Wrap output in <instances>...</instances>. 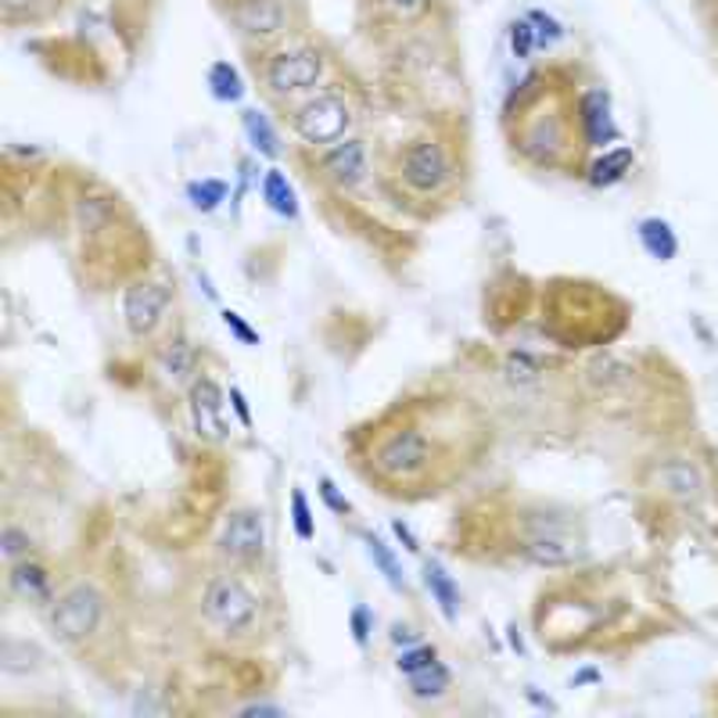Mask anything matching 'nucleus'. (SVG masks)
<instances>
[{
  "label": "nucleus",
  "instance_id": "a878e982",
  "mask_svg": "<svg viewBox=\"0 0 718 718\" xmlns=\"http://www.w3.org/2000/svg\"><path fill=\"white\" fill-rule=\"evenodd\" d=\"M48 14V0H0V19L4 26L40 22Z\"/></svg>",
  "mask_w": 718,
  "mask_h": 718
},
{
  "label": "nucleus",
  "instance_id": "7c9ffc66",
  "mask_svg": "<svg viewBox=\"0 0 718 718\" xmlns=\"http://www.w3.org/2000/svg\"><path fill=\"white\" fill-rule=\"evenodd\" d=\"M348 633H353L356 647L371 644V633H374V615H371V607L356 604L353 610H348Z\"/></svg>",
  "mask_w": 718,
  "mask_h": 718
},
{
  "label": "nucleus",
  "instance_id": "dca6fc26",
  "mask_svg": "<svg viewBox=\"0 0 718 718\" xmlns=\"http://www.w3.org/2000/svg\"><path fill=\"white\" fill-rule=\"evenodd\" d=\"M633 162H636V151L629 144H618V148H604V155H597L589 162V188H615V183H621L625 176L633 173Z\"/></svg>",
  "mask_w": 718,
  "mask_h": 718
},
{
  "label": "nucleus",
  "instance_id": "4c0bfd02",
  "mask_svg": "<svg viewBox=\"0 0 718 718\" xmlns=\"http://www.w3.org/2000/svg\"><path fill=\"white\" fill-rule=\"evenodd\" d=\"M241 718H249V715H284L281 705H266V700H252V705H241L237 708Z\"/></svg>",
  "mask_w": 718,
  "mask_h": 718
},
{
  "label": "nucleus",
  "instance_id": "cd10ccee",
  "mask_svg": "<svg viewBox=\"0 0 718 718\" xmlns=\"http://www.w3.org/2000/svg\"><path fill=\"white\" fill-rule=\"evenodd\" d=\"M507 40H510V54L517 61H528L532 54L539 51V37H536V26L528 19H514L510 29H507Z\"/></svg>",
  "mask_w": 718,
  "mask_h": 718
},
{
  "label": "nucleus",
  "instance_id": "c9c22d12",
  "mask_svg": "<svg viewBox=\"0 0 718 718\" xmlns=\"http://www.w3.org/2000/svg\"><path fill=\"white\" fill-rule=\"evenodd\" d=\"M392 536L403 543L406 554H421V539L414 536V528H409L406 522H400V517H395V522H392Z\"/></svg>",
  "mask_w": 718,
  "mask_h": 718
},
{
  "label": "nucleus",
  "instance_id": "9d476101",
  "mask_svg": "<svg viewBox=\"0 0 718 718\" xmlns=\"http://www.w3.org/2000/svg\"><path fill=\"white\" fill-rule=\"evenodd\" d=\"M226 392L216 385V377L209 374H198L191 395H188V409H191V424H194V435L205 438V442H226L231 438V427H226Z\"/></svg>",
  "mask_w": 718,
  "mask_h": 718
},
{
  "label": "nucleus",
  "instance_id": "c85d7f7f",
  "mask_svg": "<svg viewBox=\"0 0 718 718\" xmlns=\"http://www.w3.org/2000/svg\"><path fill=\"white\" fill-rule=\"evenodd\" d=\"M525 19H528L532 26H536V37H539V48H543V51L557 48V43H560L564 37H568V33H564V26L554 19V14H546V11H539V8L528 11Z\"/></svg>",
  "mask_w": 718,
  "mask_h": 718
},
{
  "label": "nucleus",
  "instance_id": "f8f14e48",
  "mask_svg": "<svg viewBox=\"0 0 718 718\" xmlns=\"http://www.w3.org/2000/svg\"><path fill=\"white\" fill-rule=\"evenodd\" d=\"M578 127H583L589 148H610L621 136L615 112H610V94L604 87H593L578 98Z\"/></svg>",
  "mask_w": 718,
  "mask_h": 718
},
{
  "label": "nucleus",
  "instance_id": "473e14b6",
  "mask_svg": "<svg viewBox=\"0 0 718 718\" xmlns=\"http://www.w3.org/2000/svg\"><path fill=\"white\" fill-rule=\"evenodd\" d=\"M377 8L392 14V19H417V14L427 8V0H377Z\"/></svg>",
  "mask_w": 718,
  "mask_h": 718
},
{
  "label": "nucleus",
  "instance_id": "6ab92c4d",
  "mask_svg": "<svg viewBox=\"0 0 718 718\" xmlns=\"http://www.w3.org/2000/svg\"><path fill=\"white\" fill-rule=\"evenodd\" d=\"M259 194H263V202L270 212H277L281 220H299V194L292 188V180H287L277 165H270L259 180Z\"/></svg>",
  "mask_w": 718,
  "mask_h": 718
},
{
  "label": "nucleus",
  "instance_id": "2eb2a0df",
  "mask_svg": "<svg viewBox=\"0 0 718 718\" xmlns=\"http://www.w3.org/2000/svg\"><path fill=\"white\" fill-rule=\"evenodd\" d=\"M159 374L176 388H191L198 377V348L188 338H170L159 348Z\"/></svg>",
  "mask_w": 718,
  "mask_h": 718
},
{
  "label": "nucleus",
  "instance_id": "4468645a",
  "mask_svg": "<svg viewBox=\"0 0 718 718\" xmlns=\"http://www.w3.org/2000/svg\"><path fill=\"white\" fill-rule=\"evenodd\" d=\"M517 549H522L525 560L539 564V568H568V564L583 557V549H578L575 539L560 536V532H546V528L536 532V536H525Z\"/></svg>",
  "mask_w": 718,
  "mask_h": 718
},
{
  "label": "nucleus",
  "instance_id": "2f4dec72",
  "mask_svg": "<svg viewBox=\"0 0 718 718\" xmlns=\"http://www.w3.org/2000/svg\"><path fill=\"white\" fill-rule=\"evenodd\" d=\"M223 327L234 334V338L241 342V345H249V348H255L259 345V331L244 320L237 310H223Z\"/></svg>",
  "mask_w": 718,
  "mask_h": 718
},
{
  "label": "nucleus",
  "instance_id": "c756f323",
  "mask_svg": "<svg viewBox=\"0 0 718 718\" xmlns=\"http://www.w3.org/2000/svg\"><path fill=\"white\" fill-rule=\"evenodd\" d=\"M292 525H295V536L302 543H313L316 539V522H313L310 499H305L302 488H295V493H292Z\"/></svg>",
  "mask_w": 718,
  "mask_h": 718
},
{
  "label": "nucleus",
  "instance_id": "58836bf2",
  "mask_svg": "<svg viewBox=\"0 0 718 718\" xmlns=\"http://www.w3.org/2000/svg\"><path fill=\"white\" fill-rule=\"evenodd\" d=\"M528 700H532V705H539V708H546V711H557V705H554V700H546V697H539L536 690H532V686H528Z\"/></svg>",
  "mask_w": 718,
  "mask_h": 718
},
{
  "label": "nucleus",
  "instance_id": "bb28decb",
  "mask_svg": "<svg viewBox=\"0 0 718 718\" xmlns=\"http://www.w3.org/2000/svg\"><path fill=\"white\" fill-rule=\"evenodd\" d=\"M0 554H4L8 564L33 557V536H29L26 528H19V525L8 522L4 528H0Z\"/></svg>",
  "mask_w": 718,
  "mask_h": 718
},
{
  "label": "nucleus",
  "instance_id": "7ed1b4c3",
  "mask_svg": "<svg viewBox=\"0 0 718 718\" xmlns=\"http://www.w3.org/2000/svg\"><path fill=\"white\" fill-rule=\"evenodd\" d=\"M263 600L244 583L241 568L216 572L202 589V621L223 639H244L259 629Z\"/></svg>",
  "mask_w": 718,
  "mask_h": 718
},
{
  "label": "nucleus",
  "instance_id": "1a4fd4ad",
  "mask_svg": "<svg viewBox=\"0 0 718 718\" xmlns=\"http://www.w3.org/2000/svg\"><path fill=\"white\" fill-rule=\"evenodd\" d=\"M170 305H173V292L162 281H151V277L133 281L122 292V327H127L133 342L155 338L159 327L165 324Z\"/></svg>",
  "mask_w": 718,
  "mask_h": 718
},
{
  "label": "nucleus",
  "instance_id": "9b49d317",
  "mask_svg": "<svg viewBox=\"0 0 718 718\" xmlns=\"http://www.w3.org/2000/svg\"><path fill=\"white\" fill-rule=\"evenodd\" d=\"M320 170L338 191H356L371 176V148L363 136H345V141L320 151Z\"/></svg>",
  "mask_w": 718,
  "mask_h": 718
},
{
  "label": "nucleus",
  "instance_id": "0eeeda50",
  "mask_svg": "<svg viewBox=\"0 0 718 718\" xmlns=\"http://www.w3.org/2000/svg\"><path fill=\"white\" fill-rule=\"evenodd\" d=\"M395 173H400V180L417 198H438V194H446L453 183V159L438 136L421 133L400 148Z\"/></svg>",
  "mask_w": 718,
  "mask_h": 718
},
{
  "label": "nucleus",
  "instance_id": "5701e85b",
  "mask_svg": "<svg viewBox=\"0 0 718 718\" xmlns=\"http://www.w3.org/2000/svg\"><path fill=\"white\" fill-rule=\"evenodd\" d=\"M183 194H188V202H191L194 212L209 216V212H216L226 202L231 188H226V180H220V176H202V180H191L188 188H183Z\"/></svg>",
  "mask_w": 718,
  "mask_h": 718
},
{
  "label": "nucleus",
  "instance_id": "aec40b11",
  "mask_svg": "<svg viewBox=\"0 0 718 718\" xmlns=\"http://www.w3.org/2000/svg\"><path fill=\"white\" fill-rule=\"evenodd\" d=\"M636 237H639V244H644V252L650 259H658V263H671V259L679 255V237H676V231H671V223L661 216L639 220Z\"/></svg>",
  "mask_w": 718,
  "mask_h": 718
},
{
  "label": "nucleus",
  "instance_id": "e433bc0d",
  "mask_svg": "<svg viewBox=\"0 0 718 718\" xmlns=\"http://www.w3.org/2000/svg\"><path fill=\"white\" fill-rule=\"evenodd\" d=\"M226 400H231L241 427H252V424H255V421H252V409H249V400H244V392H241L237 385H231V392H226Z\"/></svg>",
  "mask_w": 718,
  "mask_h": 718
},
{
  "label": "nucleus",
  "instance_id": "ea45409f",
  "mask_svg": "<svg viewBox=\"0 0 718 718\" xmlns=\"http://www.w3.org/2000/svg\"><path fill=\"white\" fill-rule=\"evenodd\" d=\"M510 647H514V650H525L522 636H517V629H514V625H510Z\"/></svg>",
  "mask_w": 718,
  "mask_h": 718
},
{
  "label": "nucleus",
  "instance_id": "6e6552de",
  "mask_svg": "<svg viewBox=\"0 0 718 718\" xmlns=\"http://www.w3.org/2000/svg\"><path fill=\"white\" fill-rule=\"evenodd\" d=\"M266 514L259 507H237L223 517L220 536H216V554L231 568H255L266 560Z\"/></svg>",
  "mask_w": 718,
  "mask_h": 718
},
{
  "label": "nucleus",
  "instance_id": "72a5a7b5",
  "mask_svg": "<svg viewBox=\"0 0 718 718\" xmlns=\"http://www.w3.org/2000/svg\"><path fill=\"white\" fill-rule=\"evenodd\" d=\"M320 499L327 503V510H331V514H338V517L353 514V503H348V499L338 493V485H334L331 478H320Z\"/></svg>",
  "mask_w": 718,
  "mask_h": 718
},
{
  "label": "nucleus",
  "instance_id": "4be33fe9",
  "mask_svg": "<svg viewBox=\"0 0 718 718\" xmlns=\"http://www.w3.org/2000/svg\"><path fill=\"white\" fill-rule=\"evenodd\" d=\"M363 546H366V557L374 560V568L385 575V583L395 589V593H403L406 589V575H403V564L400 557H395V549L385 543V539H377L374 532H363Z\"/></svg>",
  "mask_w": 718,
  "mask_h": 718
},
{
  "label": "nucleus",
  "instance_id": "412c9836",
  "mask_svg": "<svg viewBox=\"0 0 718 718\" xmlns=\"http://www.w3.org/2000/svg\"><path fill=\"white\" fill-rule=\"evenodd\" d=\"M205 87L220 104H241L244 94H249V83H244V75L234 61H212L205 72Z\"/></svg>",
  "mask_w": 718,
  "mask_h": 718
},
{
  "label": "nucleus",
  "instance_id": "423d86ee",
  "mask_svg": "<svg viewBox=\"0 0 718 718\" xmlns=\"http://www.w3.org/2000/svg\"><path fill=\"white\" fill-rule=\"evenodd\" d=\"M104 610H109V600H104V593L94 583H75L65 593H58L54 604L48 607L51 633L61 644L80 647L98 636Z\"/></svg>",
  "mask_w": 718,
  "mask_h": 718
},
{
  "label": "nucleus",
  "instance_id": "a211bd4d",
  "mask_svg": "<svg viewBox=\"0 0 718 718\" xmlns=\"http://www.w3.org/2000/svg\"><path fill=\"white\" fill-rule=\"evenodd\" d=\"M424 589L432 593V600L442 610V618L446 621L461 618V586L453 583V575L442 568L438 560H424Z\"/></svg>",
  "mask_w": 718,
  "mask_h": 718
},
{
  "label": "nucleus",
  "instance_id": "39448f33",
  "mask_svg": "<svg viewBox=\"0 0 718 718\" xmlns=\"http://www.w3.org/2000/svg\"><path fill=\"white\" fill-rule=\"evenodd\" d=\"M432 461H435V442L427 438V432L417 424L392 427V432L377 442V449L371 456L374 475L392 485L421 478L424 471L432 467Z\"/></svg>",
  "mask_w": 718,
  "mask_h": 718
},
{
  "label": "nucleus",
  "instance_id": "f3484780",
  "mask_svg": "<svg viewBox=\"0 0 718 718\" xmlns=\"http://www.w3.org/2000/svg\"><path fill=\"white\" fill-rule=\"evenodd\" d=\"M241 130H244V141H249V148L255 151L259 159H270V162H277L281 159V133L277 127L270 122V115L263 109H244L241 112Z\"/></svg>",
  "mask_w": 718,
  "mask_h": 718
},
{
  "label": "nucleus",
  "instance_id": "f257e3e1",
  "mask_svg": "<svg viewBox=\"0 0 718 718\" xmlns=\"http://www.w3.org/2000/svg\"><path fill=\"white\" fill-rule=\"evenodd\" d=\"M252 69L259 87L266 90L273 101L292 104L305 94H313L324 83H331V58L313 40H284L277 48L255 51Z\"/></svg>",
  "mask_w": 718,
  "mask_h": 718
},
{
  "label": "nucleus",
  "instance_id": "f03ea898",
  "mask_svg": "<svg viewBox=\"0 0 718 718\" xmlns=\"http://www.w3.org/2000/svg\"><path fill=\"white\" fill-rule=\"evenodd\" d=\"M284 122L305 148L324 151L331 144L345 141V136H353L356 109L345 90H338L334 83H324L320 90H313V94L284 104Z\"/></svg>",
  "mask_w": 718,
  "mask_h": 718
},
{
  "label": "nucleus",
  "instance_id": "ddd939ff",
  "mask_svg": "<svg viewBox=\"0 0 718 718\" xmlns=\"http://www.w3.org/2000/svg\"><path fill=\"white\" fill-rule=\"evenodd\" d=\"M8 586H11L14 597L26 600V604H37V607L54 604V583H51L48 564H40L33 557L8 564Z\"/></svg>",
  "mask_w": 718,
  "mask_h": 718
},
{
  "label": "nucleus",
  "instance_id": "393cba45",
  "mask_svg": "<svg viewBox=\"0 0 718 718\" xmlns=\"http://www.w3.org/2000/svg\"><path fill=\"white\" fill-rule=\"evenodd\" d=\"M438 661V647L435 644H414V647H403L400 650V658H395V671H400V676H417V671H424V668H432Z\"/></svg>",
  "mask_w": 718,
  "mask_h": 718
},
{
  "label": "nucleus",
  "instance_id": "f704fd0d",
  "mask_svg": "<svg viewBox=\"0 0 718 718\" xmlns=\"http://www.w3.org/2000/svg\"><path fill=\"white\" fill-rule=\"evenodd\" d=\"M388 639H392L395 647L403 650V647H414V644H421V633L414 629V625H403V621H395V625H392V633H388Z\"/></svg>",
  "mask_w": 718,
  "mask_h": 718
},
{
  "label": "nucleus",
  "instance_id": "20e7f679",
  "mask_svg": "<svg viewBox=\"0 0 718 718\" xmlns=\"http://www.w3.org/2000/svg\"><path fill=\"white\" fill-rule=\"evenodd\" d=\"M223 19L231 22L237 40L255 51L277 48V43L295 37L299 4L295 0H220Z\"/></svg>",
  "mask_w": 718,
  "mask_h": 718
},
{
  "label": "nucleus",
  "instance_id": "b1692460",
  "mask_svg": "<svg viewBox=\"0 0 718 718\" xmlns=\"http://www.w3.org/2000/svg\"><path fill=\"white\" fill-rule=\"evenodd\" d=\"M449 690H453V671H449V665H442V661L417 671V676H409V694H414L417 700H438V697H446Z\"/></svg>",
  "mask_w": 718,
  "mask_h": 718
}]
</instances>
